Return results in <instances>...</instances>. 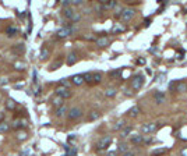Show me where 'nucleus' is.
<instances>
[{
  "label": "nucleus",
  "instance_id": "f257e3e1",
  "mask_svg": "<svg viewBox=\"0 0 187 156\" xmlns=\"http://www.w3.org/2000/svg\"><path fill=\"white\" fill-rule=\"evenodd\" d=\"M63 15H64L69 21H71V22H78V21L81 20V14L77 13L75 10H73L71 7L64 9V10H63Z\"/></svg>",
  "mask_w": 187,
  "mask_h": 156
},
{
  "label": "nucleus",
  "instance_id": "f03ea898",
  "mask_svg": "<svg viewBox=\"0 0 187 156\" xmlns=\"http://www.w3.org/2000/svg\"><path fill=\"white\" fill-rule=\"evenodd\" d=\"M112 144V137L106 135V137H102L98 142H96V151H105V149H108L109 146Z\"/></svg>",
  "mask_w": 187,
  "mask_h": 156
},
{
  "label": "nucleus",
  "instance_id": "7ed1b4c3",
  "mask_svg": "<svg viewBox=\"0 0 187 156\" xmlns=\"http://www.w3.org/2000/svg\"><path fill=\"white\" fill-rule=\"evenodd\" d=\"M143 85H144V75H141V74L134 75L133 80H131V88L134 91H138V89L143 88Z\"/></svg>",
  "mask_w": 187,
  "mask_h": 156
},
{
  "label": "nucleus",
  "instance_id": "20e7f679",
  "mask_svg": "<svg viewBox=\"0 0 187 156\" xmlns=\"http://www.w3.org/2000/svg\"><path fill=\"white\" fill-rule=\"evenodd\" d=\"M83 116V109L81 107H71L67 112V119L69 120H78Z\"/></svg>",
  "mask_w": 187,
  "mask_h": 156
},
{
  "label": "nucleus",
  "instance_id": "39448f33",
  "mask_svg": "<svg viewBox=\"0 0 187 156\" xmlns=\"http://www.w3.org/2000/svg\"><path fill=\"white\" fill-rule=\"evenodd\" d=\"M71 91L69 89V88H64V86H59V88H56V96L57 98H60V99H69V98H71Z\"/></svg>",
  "mask_w": 187,
  "mask_h": 156
},
{
  "label": "nucleus",
  "instance_id": "423d86ee",
  "mask_svg": "<svg viewBox=\"0 0 187 156\" xmlns=\"http://www.w3.org/2000/svg\"><path fill=\"white\" fill-rule=\"evenodd\" d=\"M135 14V10L134 9H122V13H120V18L124 21V22H128V21L131 20L133 17H134Z\"/></svg>",
  "mask_w": 187,
  "mask_h": 156
},
{
  "label": "nucleus",
  "instance_id": "0eeeda50",
  "mask_svg": "<svg viewBox=\"0 0 187 156\" xmlns=\"http://www.w3.org/2000/svg\"><path fill=\"white\" fill-rule=\"evenodd\" d=\"M71 33H73V27L69 24L67 27H63V28H60L59 31L56 32V36L57 38H66V36L71 35Z\"/></svg>",
  "mask_w": 187,
  "mask_h": 156
},
{
  "label": "nucleus",
  "instance_id": "6e6552de",
  "mask_svg": "<svg viewBox=\"0 0 187 156\" xmlns=\"http://www.w3.org/2000/svg\"><path fill=\"white\" fill-rule=\"evenodd\" d=\"M141 130H143L144 134H154L158 130V124H155V123H145V124H143Z\"/></svg>",
  "mask_w": 187,
  "mask_h": 156
},
{
  "label": "nucleus",
  "instance_id": "1a4fd4ad",
  "mask_svg": "<svg viewBox=\"0 0 187 156\" xmlns=\"http://www.w3.org/2000/svg\"><path fill=\"white\" fill-rule=\"evenodd\" d=\"M25 125H27V120H22V119H15L10 127L13 128V130H21V128H24Z\"/></svg>",
  "mask_w": 187,
  "mask_h": 156
},
{
  "label": "nucleus",
  "instance_id": "9d476101",
  "mask_svg": "<svg viewBox=\"0 0 187 156\" xmlns=\"http://www.w3.org/2000/svg\"><path fill=\"white\" fill-rule=\"evenodd\" d=\"M99 4L104 7L105 10H106V9L117 7V1H116V0H99Z\"/></svg>",
  "mask_w": 187,
  "mask_h": 156
},
{
  "label": "nucleus",
  "instance_id": "9b49d317",
  "mask_svg": "<svg viewBox=\"0 0 187 156\" xmlns=\"http://www.w3.org/2000/svg\"><path fill=\"white\" fill-rule=\"evenodd\" d=\"M154 100H155L158 104H162V103H165L166 96H165V94H163L162 91H156L155 95H154Z\"/></svg>",
  "mask_w": 187,
  "mask_h": 156
},
{
  "label": "nucleus",
  "instance_id": "f8f14e48",
  "mask_svg": "<svg viewBox=\"0 0 187 156\" xmlns=\"http://www.w3.org/2000/svg\"><path fill=\"white\" fill-rule=\"evenodd\" d=\"M109 45H110V39L108 36H101L96 39V46H99V48H106Z\"/></svg>",
  "mask_w": 187,
  "mask_h": 156
},
{
  "label": "nucleus",
  "instance_id": "ddd939ff",
  "mask_svg": "<svg viewBox=\"0 0 187 156\" xmlns=\"http://www.w3.org/2000/svg\"><path fill=\"white\" fill-rule=\"evenodd\" d=\"M78 62V57H77V53L75 52H71L69 56H67V66H74L75 63Z\"/></svg>",
  "mask_w": 187,
  "mask_h": 156
},
{
  "label": "nucleus",
  "instance_id": "4468645a",
  "mask_svg": "<svg viewBox=\"0 0 187 156\" xmlns=\"http://www.w3.org/2000/svg\"><path fill=\"white\" fill-rule=\"evenodd\" d=\"M6 33H7V36H15L18 33V28L15 25H9L6 28Z\"/></svg>",
  "mask_w": 187,
  "mask_h": 156
},
{
  "label": "nucleus",
  "instance_id": "2eb2a0df",
  "mask_svg": "<svg viewBox=\"0 0 187 156\" xmlns=\"http://www.w3.org/2000/svg\"><path fill=\"white\" fill-rule=\"evenodd\" d=\"M71 82H73L74 85H77V86L83 85V84H84L83 75H81V74H77V75H73V77H71Z\"/></svg>",
  "mask_w": 187,
  "mask_h": 156
},
{
  "label": "nucleus",
  "instance_id": "dca6fc26",
  "mask_svg": "<svg viewBox=\"0 0 187 156\" xmlns=\"http://www.w3.org/2000/svg\"><path fill=\"white\" fill-rule=\"evenodd\" d=\"M144 142V135H131V144H134V145H140V144H143Z\"/></svg>",
  "mask_w": 187,
  "mask_h": 156
},
{
  "label": "nucleus",
  "instance_id": "f3484780",
  "mask_svg": "<svg viewBox=\"0 0 187 156\" xmlns=\"http://www.w3.org/2000/svg\"><path fill=\"white\" fill-rule=\"evenodd\" d=\"M4 106H6V109H7V110H14V109H15V106H17V103H15V100H14V99H10V98H9V99L4 102Z\"/></svg>",
  "mask_w": 187,
  "mask_h": 156
},
{
  "label": "nucleus",
  "instance_id": "a211bd4d",
  "mask_svg": "<svg viewBox=\"0 0 187 156\" xmlns=\"http://www.w3.org/2000/svg\"><path fill=\"white\" fill-rule=\"evenodd\" d=\"M102 82V73H92V85Z\"/></svg>",
  "mask_w": 187,
  "mask_h": 156
},
{
  "label": "nucleus",
  "instance_id": "6ab92c4d",
  "mask_svg": "<svg viewBox=\"0 0 187 156\" xmlns=\"http://www.w3.org/2000/svg\"><path fill=\"white\" fill-rule=\"evenodd\" d=\"M140 112H141V110H140V107H138V106H133V107L128 110V116H130V117H133V119H135L137 116L140 114Z\"/></svg>",
  "mask_w": 187,
  "mask_h": 156
},
{
  "label": "nucleus",
  "instance_id": "aec40b11",
  "mask_svg": "<svg viewBox=\"0 0 187 156\" xmlns=\"http://www.w3.org/2000/svg\"><path fill=\"white\" fill-rule=\"evenodd\" d=\"M131 131H133V127H130V125L127 127V125H126L124 128L120 131V137H122V138H126L127 135H130V134H131Z\"/></svg>",
  "mask_w": 187,
  "mask_h": 156
},
{
  "label": "nucleus",
  "instance_id": "412c9836",
  "mask_svg": "<svg viewBox=\"0 0 187 156\" xmlns=\"http://www.w3.org/2000/svg\"><path fill=\"white\" fill-rule=\"evenodd\" d=\"M124 127H126V120H119V121L113 125V130H116V131H122Z\"/></svg>",
  "mask_w": 187,
  "mask_h": 156
},
{
  "label": "nucleus",
  "instance_id": "4be33fe9",
  "mask_svg": "<svg viewBox=\"0 0 187 156\" xmlns=\"http://www.w3.org/2000/svg\"><path fill=\"white\" fill-rule=\"evenodd\" d=\"M10 124L9 123H6V121H3V123H0V133L1 134H4V133H9L10 131Z\"/></svg>",
  "mask_w": 187,
  "mask_h": 156
},
{
  "label": "nucleus",
  "instance_id": "5701e85b",
  "mask_svg": "<svg viewBox=\"0 0 187 156\" xmlns=\"http://www.w3.org/2000/svg\"><path fill=\"white\" fill-rule=\"evenodd\" d=\"M116 94H117V89H116V88H108V89L105 91V96H106V98H113V96H116Z\"/></svg>",
  "mask_w": 187,
  "mask_h": 156
},
{
  "label": "nucleus",
  "instance_id": "b1692460",
  "mask_svg": "<svg viewBox=\"0 0 187 156\" xmlns=\"http://www.w3.org/2000/svg\"><path fill=\"white\" fill-rule=\"evenodd\" d=\"M66 113H67V107H66L64 104L56 109V116H57V117H63V116L66 114Z\"/></svg>",
  "mask_w": 187,
  "mask_h": 156
},
{
  "label": "nucleus",
  "instance_id": "393cba45",
  "mask_svg": "<svg viewBox=\"0 0 187 156\" xmlns=\"http://www.w3.org/2000/svg\"><path fill=\"white\" fill-rule=\"evenodd\" d=\"M101 117V113L98 112V110H92L91 113H89V116H88V120L89 121H94V120H98Z\"/></svg>",
  "mask_w": 187,
  "mask_h": 156
},
{
  "label": "nucleus",
  "instance_id": "a878e982",
  "mask_svg": "<svg viewBox=\"0 0 187 156\" xmlns=\"http://www.w3.org/2000/svg\"><path fill=\"white\" fill-rule=\"evenodd\" d=\"M166 152H167L166 148H161V149L152 151V152H151V156H161V155H163V153H166Z\"/></svg>",
  "mask_w": 187,
  "mask_h": 156
},
{
  "label": "nucleus",
  "instance_id": "bb28decb",
  "mask_svg": "<svg viewBox=\"0 0 187 156\" xmlns=\"http://www.w3.org/2000/svg\"><path fill=\"white\" fill-rule=\"evenodd\" d=\"M81 75H83L84 82H88L92 85V73H85V74H81Z\"/></svg>",
  "mask_w": 187,
  "mask_h": 156
},
{
  "label": "nucleus",
  "instance_id": "cd10ccee",
  "mask_svg": "<svg viewBox=\"0 0 187 156\" xmlns=\"http://www.w3.org/2000/svg\"><path fill=\"white\" fill-rule=\"evenodd\" d=\"M186 89H187V85L184 82L176 84V89H175V91H177V92H186Z\"/></svg>",
  "mask_w": 187,
  "mask_h": 156
},
{
  "label": "nucleus",
  "instance_id": "c85d7f7f",
  "mask_svg": "<svg viewBox=\"0 0 187 156\" xmlns=\"http://www.w3.org/2000/svg\"><path fill=\"white\" fill-rule=\"evenodd\" d=\"M117 151H119V152H122V153H126V152H128V145H127L126 142H122V144H119Z\"/></svg>",
  "mask_w": 187,
  "mask_h": 156
},
{
  "label": "nucleus",
  "instance_id": "c756f323",
  "mask_svg": "<svg viewBox=\"0 0 187 156\" xmlns=\"http://www.w3.org/2000/svg\"><path fill=\"white\" fill-rule=\"evenodd\" d=\"M18 141H25L27 138H28V134L25 133V131H20V133H17V137H15Z\"/></svg>",
  "mask_w": 187,
  "mask_h": 156
},
{
  "label": "nucleus",
  "instance_id": "7c9ffc66",
  "mask_svg": "<svg viewBox=\"0 0 187 156\" xmlns=\"http://www.w3.org/2000/svg\"><path fill=\"white\" fill-rule=\"evenodd\" d=\"M48 57H49V50H48L46 48H43L42 52H41V59L42 60H45V59H48Z\"/></svg>",
  "mask_w": 187,
  "mask_h": 156
},
{
  "label": "nucleus",
  "instance_id": "2f4dec72",
  "mask_svg": "<svg viewBox=\"0 0 187 156\" xmlns=\"http://www.w3.org/2000/svg\"><path fill=\"white\" fill-rule=\"evenodd\" d=\"M53 104L57 106V107L63 106V99H60V98H54V99H53Z\"/></svg>",
  "mask_w": 187,
  "mask_h": 156
},
{
  "label": "nucleus",
  "instance_id": "473e14b6",
  "mask_svg": "<svg viewBox=\"0 0 187 156\" xmlns=\"http://www.w3.org/2000/svg\"><path fill=\"white\" fill-rule=\"evenodd\" d=\"M62 60H59V62H56L54 64H52V67H50V70H56V68H59L60 66H62Z\"/></svg>",
  "mask_w": 187,
  "mask_h": 156
},
{
  "label": "nucleus",
  "instance_id": "72a5a7b5",
  "mask_svg": "<svg viewBox=\"0 0 187 156\" xmlns=\"http://www.w3.org/2000/svg\"><path fill=\"white\" fill-rule=\"evenodd\" d=\"M120 73H122V70H114V71H110V77H119L120 75Z\"/></svg>",
  "mask_w": 187,
  "mask_h": 156
},
{
  "label": "nucleus",
  "instance_id": "f704fd0d",
  "mask_svg": "<svg viewBox=\"0 0 187 156\" xmlns=\"http://www.w3.org/2000/svg\"><path fill=\"white\" fill-rule=\"evenodd\" d=\"M62 4L64 6V9H67V7H70V4H71V1H69V0H63Z\"/></svg>",
  "mask_w": 187,
  "mask_h": 156
},
{
  "label": "nucleus",
  "instance_id": "c9c22d12",
  "mask_svg": "<svg viewBox=\"0 0 187 156\" xmlns=\"http://www.w3.org/2000/svg\"><path fill=\"white\" fill-rule=\"evenodd\" d=\"M176 84L177 82H170L169 84V89H170V91H175V89H176Z\"/></svg>",
  "mask_w": 187,
  "mask_h": 156
},
{
  "label": "nucleus",
  "instance_id": "e433bc0d",
  "mask_svg": "<svg viewBox=\"0 0 187 156\" xmlns=\"http://www.w3.org/2000/svg\"><path fill=\"white\" fill-rule=\"evenodd\" d=\"M71 4H74V6H80V4H83V0H73Z\"/></svg>",
  "mask_w": 187,
  "mask_h": 156
},
{
  "label": "nucleus",
  "instance_id": "4c0bfd02",
  "mask_svg": "<svg viewBox=\"0 0 187 156\" xmlns=\"http://www.w3.org/2000/svg\"><path fill=\"white\" fill-rule=\"evenodd\" d=\"M15 67H17V70H24V64H21V63H18V64H15Z\"/></svg>",
  "mask_w": 187,
  "mask_h": 156
},
{
  "label": "nucleus",
  "instance_id": "58836bf2",
  "mask_svg": "<svg viewBox=\"0 0 187 156\" xmlns=\"http://www.w3.org/2000/svg\"><path fill=\"white\" fill-rule=\"evenodd\" d=\"M137 64H140V66L145 64V59H138V60H137Z\"/></svg>",
  "mask_w": 187,
  "mask_h": 156
},
{
  "label": "nucleus",
  "instance_id": "ea45409f",
  "mask_svg": "<svg viewBox=\"0 0 187 156\" xmlns=\"http://www.w3.org/2000/svg\"><path fill=\"white\" fill-rule=\"evenodd\" d=\"M123 156H135V153H133V152H126V153H123Z\"/></svg>",
  "mask_w": 187,
  "mask_h": 156
},
{
  "label": "nucleus",
  "instance_id": "a19ab883",
  "mask_svg": "<svg viewBox=\"0 0 187 156\" xmlns=\"http://www.w3.org/2000/svg\"><path fill=\"white\" fill-rule=\"evenodd\" d=\"M3 121H4V113L0 112V123H3Z\"/></svg>",
  "mask_w": 187,
  "mask_h": 156
},
{
  "label": "nucleus",
  "instance_id": "79ce46f5",
  "mask_svg": "<svg viewBox=\"0 0 187 156\" xmlns=\"http://www.w3.org/2000/svg\"><path fill=\"white\" fill-rule=\"evenodd\" d=\"M182 156H187V148H184V149L182 151Z\"/></svg>",
  "mask_w": 187,
  "mask_h": 156
},
{
  "label": "nucleus",
  "instance_id": "37998d69",
  "mask_svg": "<svg viewBox=\"0 0 187 156\" xmlns=\"http://www.w3.org/2000/svg\"><path fill=\"white\" fill-rule=\"evenodd\" d=\"M106 156H117V153H116V152H109Z\"/></svg>",
  "mask_w": 187,
  "mask_h": 156
},
{
  "label": "nucleus",
  "instance_id": "c03bdc74",
  "mask_svg": "<svg viewBox=\"0 0 187 156\" xmlns=\"http://www.w3.org/2000/svg\"><path fill=\"white\" fill-rule=\"evenodd\" d=\"M144 142H145V144H151V142H152V139H151V138H148V139H145Z\"/></svg>",
  "mask_w": 187,
  "mask_h": 156
}]
</instances>
